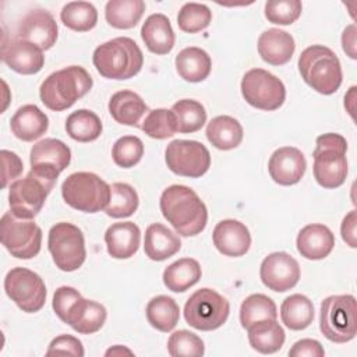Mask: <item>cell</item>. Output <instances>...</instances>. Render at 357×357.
Instances as JSON below:
<instances>
[{
	"label": "cell",
	"instance_id": "cell-22",
	"mask_svg": "<svg viewBox=\"0 0 357 357\" xmlns=\"http://www.w3.org/2000/svg\"><path fill=\"white\" fill-rule=\"evenodd\" d=\"M106 308L93 300H86L82 296L74 301L64 319L75 332L91 335L98 332L106 322Z\"/></svg>",
	"mask_w": 357,
	"mask_h": 357
},
{
	"label": "cell",
	"instance_id": "cell-21",
	"mask_svg": "<svg viewBox=\"0 0 357 357\" xmlns=\"http://www.w3.org/2000/svg\"><path fill=\"white\" fill-rule=\"evenodd\" d=\"M297 251L305 259L318 261L326 258L335 247V236L331 229L321 223L304 226L297 234Z\"/></svg>",
	"mask_w": 357,
	"mask_h": 357
},
{
	"label": "cell",
	"instance_id": "cell-12",
	"mask_svg": "<svg viewBox=\"0 0 357 357\" xmlns=\"http://www.w3.org/2000/svg\"><path fill=\"white\" fill-rule=\"evenodd\" d=\"M241 95L252 107L272 112L286 99L284 84L272 73L262 68L248 70L241 79Z\"/></svg>",
	"mask_w": 357,
	"mask_h": 357
},
{
	"label": "cell",
	"instance_id": "cell-52",
	"mask_svg": "<svg viewBox=\"0 0 357 357\" xmlns=\"http://www.w3.org/2000/svg\"><path fill=\"white\" fill-rule=\"evenodd\" d=\"M106 356H121V354H128V356H132V351L130 349H126L123 346H114V347H110L106 353Z\"/></svg>",
	"mask_w": 357,
	"mask_h": 357
},
{
	"label": "cell",
	"instance_id": "cell-19",
	"mask_svg": "<svg viewBox=\"0 0 357 357\" xmlns=\"http://www.w3.org/2000/svg\"><path fill=\"white\" fill-rule=\"evenodd\" d=\"M307 169L303 152L294 146L278 148L269 158L268 170L271 178L279 185L297 184Z\"/></svg>",
	"mask_w": 357,
	"mask_h": 357
},
{
	"label": "cell",
	"instance_id": "cell-50",
	"mask_svg": "<svg viewBox=\"0 0 357 357\" xmlns=\"http://www.w3.org/2000/svg\"><path fill=\"white\" fill-rule=\"evenodd\" d=\"M356 226H357V213L356 211H350L340 226V233H342V238L343 241L351 247L356 248L357 247V240H356Z\"/></svg>",
	"mask_w": 357,
	"mask_h": 357
},
{
	"label": "cell",
	"instance_id": "cell-49",
	"mask_svg": "<svg viewBox=\"0 0 357 357\" xmlns=\"http://www.w3.org/2000/svg\"><path fill=\"white\" fill-rule=\"evenodd\" d=\"M290 357H324L325 350L315 339H301L289 350Z\"/></svg>",
	"mask_w": 357,
	"mask_h": 357
},
{
	"label": "cell",
	"instance_id": "cell-16",
	"mask_svg": "<svg viewBox=\"0 0 357 357\" xmlns=\"http://www.w3.org/2000/svg\"><path fill=\"white\" fill-rule=\"evenodd\" d=\"M57 24L46 10H31L18 24L15 38L26 40L42 50L54 46L57 40Z\"/></svg>",
	"mask_w": 357,
	"mask_h": 357
},
{
	"label": "cell",
	"instance_id": "cell-46",
	"mask_svg": "<svg viewBox=\"0 0 357 357\" xmlns=\"http://www.w3.org/2000/svg\"><path fill=\"white\" fill-rule=\"evenodd\" d=\"M46 354L47 356L68 354V356L82 357L85 354V351H84L81 340H78L77 337H74L71 335H60L50 342Z\"/></svg>",
	"mask_w": 357,
	"mask_h": 357
},
{
	"label": "cell",
	"instance_id": "cell-6",
	"mask_svg": "<svg viewBox=\"0 0 357 357\" xmlns=\"http://www.w3.org/2000/svg\"><path fill=\"white\" fill-rule=\"evenodd\" d=\"M56 181L57 177L32 169L24 178L14 180L8 190V204L13 215L20 219H33L43 208Z\"/></svg>",
	"mask_w": 357,
	"mask_h": 357
},
{
	"label": "cell",
	"instance_id": "cell-45",
	"mask_svg": "<svg viewBox=\"0 0 357 357\" xmlns=\"http://www.w3.org/2000/svg\"><path fill=\"white\" fill-rule=\"evenodd\" d=\"M303 4L298 0H272L265 4V17L278 25H290L301 15Z\"/></svg>",
	"mask_w": 357,
	"mask_h": 357
},
{
	"label": "cell",
	"instance_id": "cell-18",
	"mask_svg": "<svg viewBox=\"0 0 357 357\" xmlns=\"http://www.w3.org/2000/svg\"><path fill=\"white\" fill-rule=\"evenodd\" d=\"M1 60L13 71L24 75L39 73L45 64L43 50L18 38L10 40H7L6 38L3 39Z\"/></svg>",
	"mask_w": 357,
	"mask_h": 357
},
{
	"label": "cell",
	"instance_id": "cell-7",
	"mask_svg": "<svg viewBox=\"0 0 357 357\" xmlns=\"http://www.w3.org/2000/svg\"><path fill=\"white\" fill-rule=\"evenodd\" d=\"M319 329L333 343H346L357 333V305L351 294L329 296L321 303Z\"/></svg>",
	"mask_w": 357,
	"mask_h": 357
},
{
	"label": "cell",
	"instance_id": "cell-15",
	"mask_svg": "<svg viewBox=\"0 0 357 357\" xmlns=\"http://www.w3.org/2000/svg\"><path fill=\"white\" fill-rule=\"evenodd\" d=\"M259 278L269 290L283 293L298 283L300 265L287 252H272L264 258L259 268Z\"/></svg>",
	"mask_w": 357,
	"mask_h": 357
},
{
	"label": "cell",
	"instance_id": "cell-4",
	"mask_svg": "<svg viewBox=\"0 0 357 357\" xmlns=\"http://www.w3.org/2000/svg\"><path fill=\"white\" fill-rule=\"evenodd\" d=\"M298 71L304 82L322 95L335 93L343 79L337 56L322 45H312L301 52Z\"/></svg>",
	"mask_w": 357,
	"mask_h": 357
},
{
	"label": "cell",
	"instance_id": "cell-3",
	"mask_svg": "<svg viewBox=\"0 0 357 357\" xmlns=\"http://www.w3.org/2000/svg\"><path fill=\"white\" fill-rule=\"evenodd\" d=\"M92 61L102 77L128 79L141 71L144 56L135 40L119 36L99 45L93 52Z\"/></svg>",
	"mask_w": 357,
	"mask_h": 357
},
{
	"label": "cell",
	"instance_id": "cell-26",
	"mask_svg": "<svg viewBox=\"0 0 357 357\" xmlns=\"http://www.w3.org/2000/svg\"><path fill=\"white\" fill-rule=\"evenodd\" d=\"M10 128L18 139L31 142L47 131L49 119L36 105H24L11 117Z\"/></svg>",
	"mask_w": 357,
	"mask_h": 357
},
{
	"label": "cell",
	"instance_id": "cell-35",
	"mask_svg": "<svg viewBox=\"0 0 357 357\" xmlns=\"http://www.w3.org/2000/svg\"><path fill=\"white\" fill-rule=\"evenodd\" d=\"M146 319L152 328L160 332H170L178 322L180 307L169 296H156L146 304Z\"/></svg>",
	"mask_w": 357,
	"mask_h": 357
},
{
	"label": "cell",
	"instance_id": "cell-40",
	"mask_svg": "<svg viewBox=\"0 0 357 357\" xmlns=\"http://www.w3.org/2000/svg\"><path fill=\"white\" fill-rule=\"evenodd\" d=\"M278 311L273 300L265 294L257 293L248 296L240 307V324L244 329L262 319H276Z\"/></svg>",
	"mask_w": 357,
	"mask_h": 357
},
{
	"label": "cell",
	"instance_id": "cell-1",
	"mask_svg": "<svg viewBox=\"0 0 357 357\" xmlns=\"http://www.w3.org/2000/svg\"><path fill=\"white\" fill-rule=\"evenodd\" d=\"M159 206L163 218L184 237L197 236L206 226V205L187 185L173 184L167 187L160 195Z\"/></svg>",
	"mask_w": 357,
	"mask_h": 357
},
{
	"label": "cell",
	"instance_id": "cell-33",
	"mask_svg": "<svg viewBox=\"0 0 357 357\" xmlns=\"http://www.w3.org/2000/svg\"><path fill=\"white\" fill-rule=\"evenodd\" d=\"M282 322L291 331H303L314 321L312 301L304 294H291L280 305Z\"/></svg>",
	"mask_w": 357,
	"mask_h": 357
},
{
	"label": "cell",
	"instance_id": "cell-39",
	"mask_svg": "<svg viewBox=\"0 0 357 357\" xmlns=\"http://www.w3.org/2000/svg\"><path fill=\"white\" fill-rule=\"evenodd\" d=\"M139 204V198L132 185L127 183H113L110 185V199L105 209L107 216L120 219L131 216Z\"/></svg>",
	"mask_w": 357,
	"mask_h": 357
},
{
	"label": "cell",
	"instance_id": "cell-27",
	"mask_svg": "<svg viewBox=\"0 0 357 357\" xmlns=\"http://www.w3.org/2000/svg\"><path fill=\"white\" fill-rule=\"evenodd\" d=\"M181 248L180 237L162 223H152L145 230L144 251L152 261H165Z\"/></svg>",
	"mask_w": 357,
	"mask_h": 357
},
{
	"label": "cell",
	"instance_id": "cell-13",
	"mask_svg": "<svg viewBox=\"0 0 357 357\" xmlns=\"http://www.w3.org/2000/svg\"><path fill=\"white\" fill-rule=\"evenodd\" d=\"M6 294L24 312H38L46 301V286L43 279L22 266H15L4 278Z\"/></svg>",
	"mask_w": 357,
	"mask_h": 357
},
{
	"label": "cell",
	"instance_id": "cell-31",
	"mask_svg": "<svg viewBox=\"0 0 357 357\" xmlns=\"http://www.w3.org/2000/svg\"><path fill=\"white\" fill-rule=\"evenodd\" d=\"M205 134L208 141L220 151L234 149L243 141V127L231 116L213 117L208 123Z\"/></svg>",
	"mask_w": 357,
	"mask_h": 357
},
{
	"label": "cell",
	"instance_id": "cell-8",
	"mask_svg": "<svg viewBox=\"0 0 357 357\" xmlns=\"http://www.w3.org/2000/svg\"><path fill=\"white\" fill-rule=\"evenodd\" d=\"M61 195L71 208L96 213L106 209L110 199V185L95 173L77 172L63 181Z\"/></svg>",
	"mask_w": 357,
	"mask_h": 357
},
{
	"label": "cell",
	"instance_id": "cell-37",
	"mask_svg": "<svg viewBox=\"0 0 357 357\" xmlns=\"http://www.w3.org/2000/svg\"><path fill=\"white\" fill-rule=\"evenodd\" d=\"M61 22L77 32L91 31L98 22V11L92 3L71 1L60 11Z\"/></svg>",
	"mask_w": 357,
	"mask_h": 357
},
{
	"label": "cell",
	"instance_id": "cell-17",
	"mask_svg": "<svg viewBox=\"0 0 357 357\" xmlns=\"http://www.w3.org/2000/svg\"><path fill=\"white\" fill-rule=\"evenodd\" d=\"M29 162L32 170L59 177L71 162V151L60 139L45 138L32 146Z\"/></svg>",
	"mask_w": 357,
	"mask_h": 357
},
{
	"label": "cell",
	"instance_id": "cell-2",
	"mask_svg": "<svg viewBox=\"0 0 357 357\" xmlns=\"http://www.w3.org/2000/svg\"><path fill=\"white\" fill-rule=\"evenodd\" d=\"M93 85L92 77L81 66H70L52 73L40 85L39 96L42 103L53 110L61 112L71 107L85 96Z\"/></svg>",
	"mask_w": 357,
	"mask_h": 357
},
{
	"label": "cell",
	"instance_id": "cell-24",
	"mask_svg": "<svg viewBox=\"0 0 357 357\" xmlns=\"http://www.w3.org/2000/svg\"><path fill=\"white\" fill-rule=\"evenodd\" d=\"M105 243L110 257L116 259L131 258L139 248L141 230L134 222H119L107 227Z\"/></svg>",
	"mask_w": 357,
	"mask_h": 357
},
{
	"label": "cell",
	"instance_id": "cell-34",
	"mask_svg": "<svg viewBox=\"0 0 357 357\" xmlns=\"http://www.w3.org/2000/svg\"><path fill=\"white\" fill-rule=\"evenodd\" d=\"M145 11L142 0H110L105 6V18L117 29L134 28Z\"/></svg>",
	"mask_w": 357,
	"mask_h": 357
},
{
	"label": "cell",
	"instance_id": "cell-23",
	"mask_svg": "<svg viewBox=\"0 0 357 357\" xmlns=\"http://www.w3.org/2000/svg\"><path fill=\"white\" fill-rule=\"evenodd\" d=\"M294 39L286 31L269 28L258 38V53L268 64L283 66L289 63L294 54Z\"/></svg>",
	"mask_w": 357,
	"mask_h": 357
},
{
	"label": "cell",
	"instance_id": "cell-48",
	"mask_svg": "<svg viewBox=\"0 0 357 357\" xmlns=\"http://www.w3.org/2000/svg\"><path fill=\"white\" fill-rule=\"evenodd\" d=\"M1 155V163H3V183L1 187L6 188L8 185L10 181L15 180L24 170V165L22 160L20 159V156L11 151L3 149L0 152Z\"/></svg>",
	"mask_w": 357,
	"mask_h": 357
},
{
	"label": "cell",
	"instance_id": "cell-47",
	"mask_svg": "<svg viewBox=\"0 0 357 357\" xmlns=\"http://www.w3.org/2000/svg\"><path fill=\"white\" fill-rule=\"evenodd\" d=\"M81 297V293L71 286H60L53 294V310L56 315L64 322L70 307Z\"/></svg>",
	"mask_w": 357,
	"mask_h": 357
},
{
	"label": "cell",
	"instance_id": "cell-44",
	"mask_svg": "<svg viewBox=\"0 0 357 357\" xmlns=\"http://www.w3.org/2000/svg\"><path fill=\"white\" fill-rule=\"evenodd\" d=\"M167 351L172 357H198L204 356L205 346L199 336L190 331L180 329L170 335L167 340Z\"/></svg>",
	"mask_w": 357,
	"mask_h": 357
},
{
	"label": "cell",
	"instance_id": "cell-14",
	"mask_svg": "<svg viewBox=\"0 0 357 357\" xmlns=\"http://www.w3.org/2000/svg\"><path fill=\"white\" fill-rule=\"evenodd\" d=\"M165 160L170 172L177 176L198 178L204 176L211 166L208 148L192 139H174L165 151Z\"/></svg>",
	"mask_w": 357,
	"mask_h": 357
},
{
	"label": "cell",
	"instance_id": "cell-5",
	"mask_svg": "<svg viewBox=\"0 0 357 357\" xmlns=\"http://www.w3.org/2000/svg\"><path fill=\"white\" fill-rule=\"evenodd\" d=\"M314 156V177L324 188H337L347 177V142L336 132H326L317 138Z\"/></svg>",
	"mask_w": 357,
	"mask_h": 357
},
{
	"label": "cell",
	"instance_id": "cell-38",
	"mask_svg": "<svg viewBox=\"0 0 357 357\" xmlns=\"http://www.w3.org/2000/svg\"><path fill=\"white\" fill-rule=\"evenodd\" d=\"M172 112L176 116L177 131L183 134H191L204 127L206 123L205 107L194 99H181L172 106Z\"/></svg>",
	"mask_w": 357,
	"mask_h": 357
},
{
	"label": "cell",
	"instance_id": "cell-10",
	"mask_svg": "<svg viewBox=\"0 0 357 357\" xmlns=\"http://www.w3.org/2000/svg\"><path fill=\"white\" fill-rule=\"evenodd\" d=\"M47 248L53 262L63 272L77 271L86 257L85 240L81 229L68 222L56 223L49 230Z\"/></svg>",
	"mask_w": 357,
	"mask_h": 357
},
{
	"label": "cell",
	"instance_id": "cell-32",
	"mask_svg": "<svg viewBox=\"0 0 357 357\" xmlns=\"http://www.w3.org/2000/svg\"><path fill=\"white\" fill-rule=\"evenodd\" d=\"M201 275L202 271L198 261L192 258H181L165 269L163 283L169 290L183 293L198 283Z\"/></svg>",
	"mask_w": 357,
	"mask_h": 357
},
{
	"label": "cell",
	"instance_id": "cell-51",
	"mask_svg": "<svg viewBox=\"0 0 357 357\" xmlns=\"http://www.w3.org/2000/svg\"><path fill=\"white\" fill-rule=\"evenodd\" d=\"M356 25L350 24L344 28L343 33H342V47L344 50V53L350 57V59H357V53H356Z\"/></svg>",
	"mask_w": 357,
	"mask_h": 357
},
{
	"label": "cell",
	"instance_id": "cell-20",
	"mask_svg": "<svg viewBox=\"0 0 357 357\" xmlns=\"http://www.w3.org/2000/svg\"><path fill=\"white\" fill-rule=\"evenodd\" d=\"M213 245L226 257H241L251 245V234L247 226L236 219L220 220L212 233Z\"/></svg>",
	"mask_w": 357,
	"mask_h": 357
},
{
	"label": "cell",
	"instance_id": "cell-36",
	"mask_svg": "<svg viewBox=\"0 0 357 357\" xmlns=\"http://www.w3.org/2000/svg\"><path fill=\"white\" fill-rule=\"evenodd\" d=\"M102 121L96 113L88 109L73 112L66 120L67 134L78 142H92L102 134Z\"/></svg>",
	"mask_w": 357,
	"mask_h": 357
},
{
	"label": "cell",
	"instance_id": "cell-28",
	"mask_svg": "<svg viewBox=\"0 0 357 357\" xmlns=\"http://www.w3.org/2000/svg\"><path fill=\"white\" fill-rule=\"evenodd\" d=\"M149 109L142 98L128 89L119 91L109 100L110 116L123 126L138 127L141 119L148 114Z\"/></svg>",
	"mask_w": 357,
	"mask_h": 357
},
{
	"label": "cell",
	"instance_id": "cell-42",
	"mask_svg": "<svg viewBox=\"0 0 357 357\" xmlns=\"http://www.w3.org/2000/svg\"><path fill=\"white\" fill-rule=\"evenodd\" d=\"M212 11L208 6L199 3H185L177 15V25L183 32L197 33L209 26Z\"/></svg>",
	"mask_w": 357,
	"mask_h": 357
},
{
	"label": "cell",
	"instance_id": "cell-29",
	"mask_svg": "<svg viewBox=\"0 0 357 357\" xmlns=\"http://www.w3.org/2000/svg\"><path fill=\"white\" fill-rule=\"evenodd\" d=\"M250 346L261 354H272L282 349L284 331L276 319H262L247 328Z\"/></svg>",
	"mask_w": 357,
	"mask_h": 357
},
{
	"label": "cell",
	"instance_id": "cell-9",
	"mask_svg": "<svg viewBox=\"0 0 357 357\" xmlns=\"http://www.w3.org/2000/svg\"><path fill=\"white\" fill-rule=\"evenodd\" d=\"M230 304L218 291L204 287L192 293L184 305L185 322L194 329L209 332L220 328L229 318Z\"/></svg>",
	"mask_w": 357,
	"mask_h": 357
},
{
	"label": "cell",
	"instance_id": "cell-11",
	"mask_svg": "<svg viewBox=\"0 0 357 357\" xmlns=\"http://www.w3.org/2000/svg\"><path fill=\"white\" fill-rule=\"evenodd\" d=\"M0 238L4 248L18 259L36 257L42 245V229L32 220L6 212L0 220Z\"/></svg>",
	"mask_w": 357,
	"mask_h": 357
},
{
	"label": "cell",
	"instance_id": "cell-30",
	"mask_svg": "<svg viewBox=\"0 0 357 357\" xmlns=\"http://www.w3.org/2000/svg\"><path fill=\"white\" fill-rule=\"evenodd\" d=\"M212 60L201 47H185L176 56V70L188 82H201L211 74Z\"/></svg>",
	"mask_w": 357,
	"mask_h": 357
},
{
	"label": "cell",
	"instance_id": "cell-41",
	"mask_svg": "<svg viewBox=\"0 0 357 357\" xmlns=\"http://www.w3.org/2000/svg\"><path fill=\"white\" fill-rule=\"evenodd\" d=\"M141 130L153 139H166L177 132L176 116L172 109H153L149 110L142 120Z\"/></svg>",
	"mask_w": 357,
	"mask_h": 357
},
{
	"label": "cell",
	"instance_id": "cell-25",
	"mask_svg": "<svg viewBox=\"0 0 357 357\" xmlns=\"http://www.w3.org/2000/svg\"><path fill=\"white\" fill-rule=\"evenodd\" d=\"M141 38L146 49L155 54H167L174 47L176 35L170 20L160 13L151 14L141 28Z\"/></svg>",
	"mask_w": 357,
	"mask_h": 357
},
{
	"label": "cell",
	"instance_id": "cell-43",
	"mask_svg": "<svg viewBox=\"0 0 357 357\" xmlns=\"http://www.w3.org/2000/svg\"><path fill=\"white\" fill-rule=\"evenodd\" d=\"M144 155V142L135 135H124L119 138L112 148L113 162L123 167L130 169L135 166Z\"/></svg>",
	"mask_w": 357,
	"mask_h": 357
}]
</instances>
